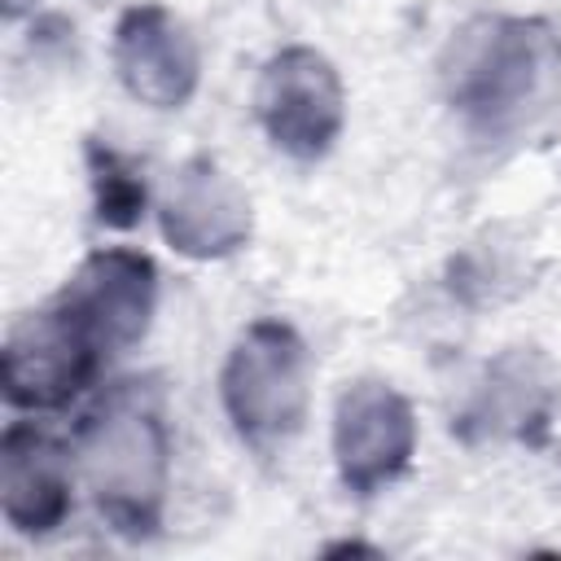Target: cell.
<instances>
[{
  "label": "cell",
  "instance_id": "6da1fadb",
  "mask_svg": "<svg viewBox=\"0 0 561 561\" xmlns=\"http://www.w3.org/2000/svg\"><path fill=\"white\" fill-rule=\"evenodd\" d=\"M224 394L241 430L285 434L302 416V359L298 346L276 329H254L224 377Z\"/></svg>",
  "mask_w": 561,
  "mask_h": 561
},
{
  "label": "cell",
  "instance_id": "7a4b0ae2",
  "mask_svg": "<svg viewBox=\"0 0 561 561\" xmlns=\"http://www.w3.org/2000/svg\"><path fill=\"white\" fill-rule=\"evenodd\" d=\"M162 469H167V447H162V430L149 416L118 412L101 421L83 443V473L110 508L153 504L162 486Z\"/></svg>",
  "mask_w": 561,
  "mask_h": 561
},
{
  "label": "cell",
  "instance_id": "3957f363",
  "mask_svg": "<svg viewBox=\"0 0 561 561\" xmlns=\"http://www.w3.org/2000/svg\"><path fill=\"white\" fill-rule=\"evenodd\" d=\"M259 110L276 136V145L316 153L337 127V83L329 66L311 53H285L263 75Z\"/></svg>",
  "mask_w": 561,
  "mask_h": 561
},
{
  "label": "cell",
  "instance_id": "277c9868",
  "mask_svg": "<svg viewBox=\"0 0 561 561\" xmlns=\"http://www.w3.org/2000/svg\"><path fill=\"white\" fill-rule=\"evenodd\" d=\"M412 447V416L386 386H355L337 412V456L351 482L373 486L390 478Z\"/></svg>",
  "mask_w": 561,
  "mask_h": 561
},
{
  "label": "cell",
  "instance_id": "5b68a950",
  "mask_svg": "<svg viewBox=\"0 0 561 561\" xmlns=\"http://www.w3.org/2000/svg\"><path fill=\"white\" fill-rule=\"evenodd\" d=\"M66 316L83 329V337H96L110 346L131 342L149 316V263L131 254L92 259L75 285Z\"/></svg>",
  "mask_w": 561,
  "mask_h": 561
},
{
  "label": "cell",
  "instance_id": "8992f818",
  "mask_svg": "<svg viewBox=\"0 0 561 561\" xmlns=\"http://www.w3.org/2000/svg\"><path fill=\"white\" fill-rule=\"evenodd\" d=\"M245 202L215 167H188L167 197V237L188 254L232 250L245 232Z\"/></svg>",
  "mask_w": 561,
  "mask_h": 561
},
{
  "label": "cell",
  "instance_id": "52a82bcc",
  "mask_svg": "<svg viewBox=\"0 0 561 561\" xmlns=\"http://www.w3.org/2000/svg\"><path fill=\"white\" fill-rule=\"evenodd\" d=\"M118 66L136 96L175 105L193 83V44L167 13L145 9L131 13L118 31Z\"/></svg>",
  "mask_w": 561,
  "mask_h": 561
},
{
  "label": "cell",
  "instance_id": "ba28073f",
  "mask_svg": "<svg viewBox=\"0 0 561 561\" xmlns=\"http://www.w3.org/2000/svg\"><path fill=\"white\" fill-rule=\"evenodd\" d=\"M83 359V329L61 311V316H35L26 320L4 351V377L13 399H57Z\"/></svg>",
  "mask_w": 561,
  "mask_h": 561
},
{
  "label": "cell",
  "instance_id": "9c48e42d",
  "mask_svg": "<svg viewBox=\"0 0 561 561\" xmlns=\"http://www.w3.org/2000/svg\"><path fill=\"white\" fill-rule=\"evenodd\" d=\"M66 508V478L57 460L35 447V438L22 447L9 438L4 447V513L22 530H48Z\"/></svg>",
  "mask_w": 561,
  "mask_h": 561
},
{
  "label": "cell",
  "instance_id": "30bf717a",
  "mask_svg": "<svg viewBox=\"0 0 561 561\" xmlns=\"http://www.w3.org/2000/svg\"><path fill=\"white\" fill-rule=\"evenodd\" d=\"M18 4H26V0H9V9H18Z\"/></svg>",
  "mask_w": 561,
  "mask_h": 561
}]
</instances>
